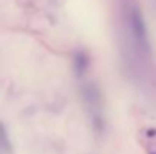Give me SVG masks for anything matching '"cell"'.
Returning a JSON list of instances; mask_svg holds the SVG:
<instances>
[{"label": "cell", "mask_w": 156, "mask_h": 154, "mask_svg": "<svg viewBox=\"0 0 156 154\" xmlns=\"http://www.w3.org/2000/svg\"><path fill=\"white\" fill-rule=\"evenodd\" d=\"M90 65V59L88 54L83 50H77L73 56V68H74V74L77 77H82L85 74V71L88 70Z\"/></svg>", "instance_id": "obj_2"}, {"label": "cell", "mask_w": 156, "mask_h": 154, "mask_svg": "<svg viewBox=\"0 0 156 154\" xmlns=\"http://www.w3.org/2000/svg\"><path fill=\"white\" fill-rule=\"evenodd\" d=\"M82 92H83L85 101L88 103L90 106H96L99 103V100H100V91H99V88L94 83H88L87 86H83Z\"/></svg>", "instance_id": "obj_3"}, {"label": "cell", "mask_w": 156, "mask_h": 154, "mask_svg": "<svg viewBox=\"0 0 156 154\" xmlns=\"http://www.w3.org/2000/svg\"><path fill=\"white\" fill-rule=\"evenodd\" d=\"M123 18L126 32L130 38V43L133 49L141 56H150V43H149V33L147 26L144 21V17L133 2H126L123 6Z\"/></svg>", "instance_id": "obj_1"}, {"label": "cell", "mask_w": 156, "mask_h": 154, "mask_svg": "<svg viewBox=\"0 0 156 154\" xmlns=\"http://www.w3.org/2000/svg\"><path fill=\"white\" fill-rule=\"evenodd\" d=\"M152 154H155V153H152Z\"/></svg>", "instance_id": "obj_4"}]
</instances>
